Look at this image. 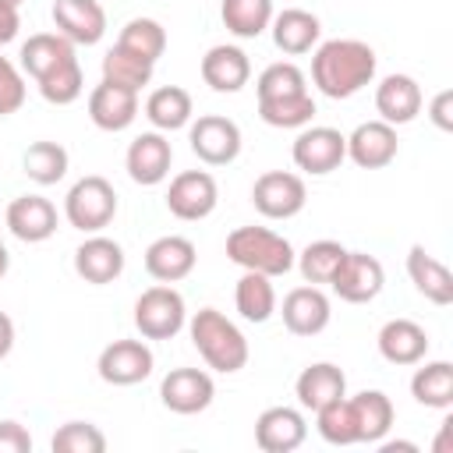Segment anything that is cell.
<instances>
[{
  "instance_id": "8fae6325",
  "label": "cell",
  "mask_w": 453,
  "mask_h": 453,
  "mask_svg": "<svg viewBox=\"0 0 453 453\" xmlns=\"http://www.w3.org/2000/svg\"><path fill=\"white\" fill-rule=\"evenodd\" d=\"M152 365H156V357L145 340H113L99 350L96 372L110 386H138L152 375Z\"/></svg>"
},
{
  "instance_id": "681fc988",
  "label": "cell",
  "mask_w": 453,
  "mask_h": 453,
  "mask_svg": "<svg viewBox=\"0 0 453 453\" xmlns=\"http://www.w3.org/2000/svg\"><path fill=\"white\" fill-rule=\"evenodd\" d=\"M4 4H11V7H21V4H25V0H4Z\"/></svg>"
},
{
  "instance_id": "bcb514c9",
  "label": "cell",
  "mask_w": 453,
  "mask_h": 453,
  "mask_svg": "<svg viewBox=\"0 0 453 453\" xmlns=\"http://www.w3.org/2000/svg\"><path fill=\"white\" fill-rule=\"evenodd\" d=\"M18 28H21L18 7H11V4H4V0H0V46L14 42V39H18Z\"/></svg>"
},
{
  "instance_id": "52a82bcc",
  "label": "cell",
  "mask_w": 453,
  "mask_h": 453,
  "mask_svg": "<svg viewBox=\"0 0 453 453\" xmlns=\"http://www.w3.org/2000/svg\"><path fill=\"white\" fill-rule=\"evenodd\" d=\"M294 166L311 173V177H326L333 170H340V163L347 159V134L326 124H308L297 131L294 138Z\"/></svg>"
},
{
  "instance_id": "484cf974",
  "label": "cell",
  "mask_w": 453,
  "mask_h": 453,
  "mask_svg": "<svg viewBox=\"0 0 453 453\" xmlns=\"http://www.w3.org/2000/svg\"><path fill=\"white\" fill-rule=\"evenodd\" d=\"M347 393V375H343V368L340 365H333V361H315V365H308L301 375H297V382H294V396H297V403L304 407V411H319V407H326L329 400H336V396H343Z\"/></svg>"
},
{
  "instance_id": "2e32d148",
  "label": "cell",
  "mask_w": 453,
  "mask_h": 453,
  "mask_svg": "<svg viewBox=\"0 0 453 453\" xmlns=\"http://www.w3.org/2000/svg\"><path fill=\"white\" fill-rule=\"evenodd\" d=\"M280 315H283L287 333H294V336H319L329 326L333 308H329V297L322 294V287L308 283V287H294L283 297Z\"/></svg>"
},
{
  "instance_id": "ffe728a7",
  "label": "cell",
  "mask_w": 453,
  "mask_h": 453,
  "mask_svg": "<svg viewBox=\"0 0 453 453\" xmlns=\"http://www.w3.org/2000/svg\"><path fill=\"white\" fill-rule=\"evenodd\" d=\"M198 262V251L188 237L180 234H166V237H156L149 248H145V273L156 280V283H180L191 276Z\"/></svg>"
},
{
  "instance_id": "7402d4cb",
  "label": "cell",
  "mask_w": 453,
  "mask_h": 453,
  "mask_svg": "<svg viewBox=\"0 0 453 453\" xmlns=\"http://www.w3.org/2000/svg\"><path fill=\"white\" fill-rule=\"evenodd\" d=\"M421 85L411 78V74H386L379 85H375V113L379 120L400 127V124H411L418 113H421Z\"/></svg>"
},
{
  "instance_id": "8992f818",
  "label": "cell",
  "mask_w": 453,
  "mask_h": 453,
  "mask_svg": "<svg viewBox=\"0 0 453 453\" xmlns=\"http://www.w3.org/2000/svg\"><path fill=\"white\" fill-rule=\"evenodd\" d=\"M188 142L191 152L205 163V166H230L241 156V127L237 120L223 117V113H202L198 120L188 124Z\"/></svg>"
},
{
  "instance_id": "d590c367",
  "label": "cell",
  "mask_w": 453,
  "mask_h": 453,
  "mask_svg": "<svg viewBox=\"0 0 453 453\" xmlns=\"http://www.w3.org/2000/svg\"><path fill=\"white\" fill-rule=\"evenodd\" d=\"M315 432L329 442V446H357V421H354V407L350 396H336L326 407L315 411Z\"/></svg>"
},
{
  "instance_id": "30bf717a",
  "label": "cell",
  "mask_w": 453,
  "mask_h": 453,
  "mask_svg": "<svg viewBox=\"0 0 453 453\" xmlns=\"http://www.w3.org/2000/svg\"><path fill=\"white\" fill-rule=\"evenodd\" d=\"M216 202H219V184L209 170H184L166 188V209L184 223H198L212 216Z\"/></svg>"
},
{
  "instance_id": "5bb4252c",
  "label": "cell",
  "mask_w": 453,
  "mask_h": 453,
  "mask_svg": "<svg viewBox=\"0 0 453 453\" xmlns=\"http://www.w3.org/2000/svg\"><path fill=\"white\" fill-rule=\"evenodd\" d=\"M400 138L396 127L386 120H365L347 134V159L361 170H382L396 159Z\"/></svg>"
},
{
  "instance_id": "3957f363",
  "label": "cell",
  "mask_w": 453,
  "mask_h": 453,
  "mask_svg": "<svg viewBox=\"0 0 453 453\" xmlns=\"http://www.w3.org/2000/svg\"><path fill=\"white\" fill-rule=\"evenodd\" d=\"M226 258L248 273H262V276H287L294 269V244L269 230V226H237L226 234Z\"/></svg>"
},
{
  "instance_id": "f1b7e54d",
  "label": "cell",
  "mask_w": 453,
  "mask_h": 453,
  "mask_svg": "<svg viewBox=\"0 0 453 453\" xmlns=\"http://www.w3.org/2000/svg\"><path fill=\"white\" fill-rule=\"evenodd\" d=\"M18 57H21V71L39 81L42 74H50L53 67H60L64 60L74 57V42L64 39L60 32H35V35H28L21 42Z\"/></svg>"
},
{
  "instance_id": "f546056e",
  "label": "cell",
  "mask_w": 453,
  "mask_h": 453,
  "mask_svg": "<svg viewBox=\"0 0 453 453\" xmlns=\"http://www.w3.org/2000/svg\"><path fill=\"white\" fill-rule=\"evenodd\" d=\"M234 304H237V315L244 322H269L276 315V287H273V276H262V273H248L237 280L234 287Z\"/></svg>"
},
{
  "instance_id": "e0dca14e",
  "label": "cell",
  "mask_w": 453,
  "mask_h": 453,
  "mask_svg": "<svg viewBox=\"0 0 453 453\" xmlns=\"http://www.w3.org/2000/svg\"><path fill=\"white\" fill-rule=\"evenodd\" d=\"M53 25L74 46H96L106 35V11L99 0H53Z\"/></svg>"
},
{
  "instance_id": "7bdbcfd3",
  "label": "cell",
  "mask_w": 453,
  "mask_h": 453,
  "mask_svg": "<svg viewBox=\"0 0 453 453\" xmlns=\"http://www.w3.org/2000/svg\"><path fill=\"white\" fill-rule=\"evenodd\" d=\"M25 106V74L14 60L0 57V117H11Z\"/></svg>"
},
{
  "instance_id": "4dcf8cb0",
  "label": "cell",
  "mask_w": 453,
  "mask_h": 453,
  "mask_svg": "<svg viewBox=\"0 0 453 453\" xmlns=\"http://www.w3.org/2000/svg\"><path fill=\"white\" fill-rule=\"evenodd\" d=\"M411 396L421 407L449 411L453 407V365L449 361H425L421 368H414V375H411Z\"/></svg>"
},
{
  "instance_id": "d6986e66",
  "label": "cell",
  "mask_w": 453,
  "mask_h": 453,
  "mask_svg": "<svg viewBox=\"0 0 453 453\" xmlns=\"http://www.w3.org/2000/svg\"><path fill=\"white\" fill-rule=\"evenodd\" d=\"M74 273L92 287H106L124 273V248L106 234H88L74 248Z\"/></svg>"
},
{
  "instance_id": "603a6c76",
  "label": "cell",
  "mask_w": 453,
  "mask_h": 453,
  "mask_svg": "<svg viewBox=\"0 0 453 453\" xmlns=\"http://www.w3.org/2000/svg\"><path fill=\"white\" fill-rule=\"evenodd\" d=\"M251 78V60L241 46H230V42H219V46H209V53L202 57V81L212 88V92H241Z\"/></svg>"
},
{
  "instance_id": "60d3db41",
  "label": "cell",
  "mask_w": 453,
  "mask_h": 453,
  "mask_svg": "<svg viewBox=\"0 0 453 453\" xmlns=\"http://www.w3.org/2000/svg\"><path fill=\"white\" fill-rule=\"evenodd\" d=\"M301 92H308V78H304V71H301L297 64H290V60L269 64V67L258 74V81H255V96H258V99H283V96H301Z\"/></svg>"
},
{
  "instance_id": "74e56055",
  "label": "cell",
  "mask_w": 453,
  "mask_h": 453,
  "mask_svg": "<svg viewBox=\"0 0 453 453\" xmlns=\"http://www.w3.org/2000/svg\"><path fill=\"white\" fill-rule=\"evenodd\" d=\"M117 46H124V50L145 57L149 64H156V60L163 57V50H166V28H163L156 18H131V21L120 28Z\"/></svg>"
},
{
  "instance_id": "1f68e13d",
  "label": "cell",
  "mask_w": 453,
  "mask_h": 453,
  "mask_svg": "<svg viewBox=\"0 0 453 453\" xmlns=\"http://www.w3.org/2000/svg\"><path fill=\"white\" fill-rule=\"evenodd\" d=\"M354 407V421H357V439L361 442H379L386 439V432L393 428V400L382 389H361L357 396H350Z\"/></svg>"
},
{
  "instance_id": "7a4b0ae2",
  "label": "cell",
  "mask_w": 453,
  "mask_h": 453,
  "mask_svg": "<svg viewBox=\"0 0 453 453\" xmlns=\"http://www.w3.org/2000/svg\"><path fill=\"white\" fill-rule=\"evenodd\" d=\"M188 336L195 343V350L202 354V361L212 368V372H223V375H234L248 365L251 350H248V340L244 333L237 329V322H230L223 311L216 308H198L191 319H188Z\"/></svg>"
},
{
  "instance_id": "c3c4849f",
  "label": "cell",
  "mask_w": 453,
  "mask_h": 453,
  "mask_svg": "<svg viewBox=\"0 0 453 453\" xmlns=\"http://www.w3.org/2000/svg\"><path fill=\"white\" fill-rule=\"evenodd\" d=\"M7 269H11V255H7V244H4V237H0V280L7 276Z\"/></svg>"
},
{
  "instance_id": "d6a6232c",
  "label": "cell",
  "mask_w": 453,
  "mask_h": 453,
  "mask_svg": "<svg viewBox=\"0 0 453 453\" xmlns=\"http://www.w3.org/2000/svg\"><path fill=\"white\" fill-rule=\"evenodd\" d=\"M273 0H223L219 18L230 35L237 39H258L273 21Z\"/></svg>"
},
{
  "instance_id": "6da1fadb",
  "label": "cell",
  "mask_w": 453,
  "mask_h": 453,
  "mask_svg": "<svg viewBox=\"0 0 453 453\" xmlns=\"http://www.w3.org/2000/svg\"><path fill=\"white\" fill-rule=\"evenodd\" d=\"M379 57L361 39H326L311 57V85L329 99H350L372 85Z\"/></svg>"
},
{
  "instance_id": "277c9868",
  "label": "cell",
  "mask_w": 453,
  "mask_h": 453,
  "mask_svg": "<svg viewBox=\"0 0 453 453\" xmlns=\"http://www.w3.org/2000/svg\"><path fill=\"white\" fill-rule=\"evenodd\" d=\"M113 216H117V191L99 173L74 180L71 191L64 195V219L81 234H99L103 226L113 223Z\"/></svg>"
},
{
  "instance_id": "e575fe53",
  "label": "cell",
  "mask_w": 453,
  "mask_h": 453,
  "mask_svg": "<svg viewBox=\"0 0 453 453\" xmlns=\"http://www.w3.org/2000/svg\"><path fill=\"white\" fill-rule=\"evenodd\" d=\"M21 166H25L28 180L50 188V184L64 180V173L71 166V156H67V149L60 142H32L25 149V156H21Z\"/></svg>"
},
{
  "instance_id": "836d02e7",
  "label": "cell",
  "mask_w": 453,
  "mask_h": 453,
  "mask_svg": "<svg viewBox=\"0 0 453 453\" xmlns=\"http://www.w3.org/2000/svg\"><path fill=\"white\" fill-rule=\"evenodd\" d=\"M152 67L145 57L124 50V46H110L106 57H103V81L110 85H120V88H131V92H142L149 81H152Z\"/></svg>"
},
{
  "instance_id": "b9f144b4",
  "label": "cell",
  "mask_w": 453,
  "mask_h": 453,
  "mask_svg": "<svg viewBox=\"0 0 453 453\" xmlns=\"http://www.w3.org/2000/svg\"><path fill=\"white\" fill-rule=\"evenodd\" d=\"M50 446H53V453H103L106 435L92 421H67L53 432Z\"/></svg>"
},
{
  "instance_id": "cb8c5ba5",
  "label": "cell",
  "mask_w": 453,
  "mask_h": 453,
  "mask_svg": "<svg viewBox=\"0 0 453 453\" xmlns=\"http://www.w3.org/2000/svg\"><path fill=\"white\" fill-rule=\"evenodd\" d=\"M375 343H379L382 361H389V365H418V361L428 357V343L432 340H428L425 326H418L414 319H389L379 329Z\"/></svg>"
},
{
  "instance_id": "83f0119b",
  "label": "cell",
  "mask_w": 453,
  "mask_h": 453,
  "mask_svg": "<svg viewBox=\"0 0 453 453\" xmlns=\"http://www.w3.org/2000/svg\"><path fill=\"white\" fill-rule=\"evenodd\" d=\"M191 113H195V103H191V92L180 88V85H163L156 92H149L145 99V117L156 131L170 134V131H180L191 124Z\"/></svg>"
},
{
  "instance_id": "9c48e42d",
  "label": "cell",
  "mask_w": 453,
  "mask_h": 453,
  "mask_svg": "<svg viewBox=\"0 0 453 453\" xmlns=\"http://www.w3.org/2000/svg\"><path fill=\"white\" fill-rule=\"evenodd\" d=\"M329 287H333V294H336L340 301H347V304H368V301H375V297L382 294V287H386V269H382V262H379L375 255H368V251H347L343 262H340V269L333 273Z\"/></svg>"
},
{
  "instance_id": "7c38bea8",
  "label": "cell",
  "mask_w": 453,
  "mask_h": 453,
  "mask_svg": "<svg viewBox=\"0 0 453 453\" xmlns=\"http://www.w3.org/2000/svg\"><path fill=\"white\" fill-rule=\"evenodd\" d=\"M216 396V382L205 368H170L159 382V400L173 414H202Z\"/></svg>"
},
{
  "instance_id": "ba28073f",
  "label": "cell",
  "mask_w": 453,
  "mask_h": 453,
  "mask_svg": "<svg viewBox=\"0 0 453 453\" xmlns=\"http://www.w3.org/2000/svg\"><path fill=\"white\" fill-rule=\"evenodd\" d=\"M304 202H308V188H304V177L301 173L265 170L251 184V205L265 219H290V216H297L304 209Z\"/></svg>"
},
{
  "instance_id": "5b68a950",
  "label": "cell",
  "mask_w": 453,
  "mask_h": 453,
  "mask_svg": "<svg viewBox=\"0 0 453 453\" xmlns=\"http://www.w3.org/2000/svg\"><path fill=\"white\" fill-rule=\"evenodd\" d=\"M188 326V304L170 283H156L134 301V329L142 340H173Z\"/></svg>"
},
{
  "instance_id": "f35d334b",
  "label": "cell",
  "mask_w": 453,
  "mask_h": 453,
  "mask_svg": "<svg viewBox=\"0 0 453 453\" xmlns=\"http://www.w3.org/2000/svg\"><path fill=\"white\" fill-rule=\"evenodd\" d=\"M35 85H39V96H42L46 103H53V106H71V103L85 92V74H81L78 57L64 60L60 67H53L50 74H42Z\"/></svg>"
},
{
  "instance_id": "9a60e30c",
  "label": "cell",
  "mask_w": 453,
  "mask_h": 453,
  "mask_svg": "<svg viewBox=\"0 0 453 453\" xmlns=\"http://www.w3.org/2000/svg\"><path fill=\"white\" fill-rule=\"evenodd\" d=\"M308 439V421L297 407H265L255 421V446L262 453H294Z\"/></svg>"
},
{
  "instance_id": "8d00e7d4",
  "label": "cell",
  "mask_w": 453,
  "mask_h": 453,
  "mask_svg": "<svg viewBox=\"0 0 453 453\" xmlns=\"http://www.w3.org/2000/svg\"><path fill=\"white\" fill-rule=\"evenodd\" d=\"M343 255H347V248H343L340 241L322 237V241H311V244H308V248H304V251L294 258V265L301 269L304 283L322 287V283H329V280H333V273L340 269Z\"/></svg>"
},
{
  "instance_id": "ee69618b",
  "label": "cell",
  "mask_w": 453,
  "mask_h": 453,
  "mask_svg": "<svg viewBox=\"0 0 453 453\" xmlns=\"http://www.w3.org/2000/svg\"><path fill=\"white\" fill-rule=\"evenodd\" d=\"M0 453H32V435L21 421H0Z\"/></svg>"
},
{
  "instance_id": "d4e9b609",
  "label": "cell",
  "mask_w": 453,
  "mask_h": 453,
  "mask_svg": "<svg viewBox=\"0 0 453 453\" xmlns=\"http://www.w3.org/2000/svg\"><path fill=\"white\" fill-rule=\"evenodd\" d=\"M269 32H273V42H276L280 53L301 57V53H308L311 46H319V39H322V21H319L311 11H304V7H283L280 14H273Z\"/></svg>"
},
{
  "instance_id": "7dc6e473",
  "label": "cell",
  "mask_w": 453,
  "mask_h": 453,
  "mask_svg": "<svg viewBox=\"0 0 453 453\" xmlns=\"http://www.w3.org/2000/svg\"><path fill=\"white\" fill-rule=\"evenodd\" d=\"M14 350V322L7 311H0V361Z\"/></svg>"
},
{
  "instance_id": "4316f807",
  "label": "cell",
  "mask_w": 453,
  "mask_h": 453,
  "mask_svg": "<svg viewBox=\"0 0 453 453\" xmlns=\"http://www.w3.org/2000/svg\"><path fill=\"white\" fill-rule=\"evenodd\" d=\"M407 276H411L414 290H418L425 301H432V304H439V308L453 304V276H449V269H446L435 255H428L421 244H414V248L407 251Z\"/></svg>"
},
{
  "instance_id": "ab89813d",
  "label": "cell",
  "mask_w": 453,
  "mask_h": 453,
  "mask_svg": "<svg viewBox=\"0 0 453 453\" xmlns=\"http://www.w3.org/2000/svg\"><path fill=\"white\" fill-rule=\"evenodd\" d=\"M258 117L269 127H308L315 117V99L311 92L283 96V99H258Z\"/></svg>"
},
{
  "instance_id": "44dd1931",
  "label": "cell",
  "mask_w": 453,
  "mask_h": 453,
  "mask_svg": "<svg viewBox=\"0 0 453 453\" xmlns=\"http://www.w3.org/2000/svg\"><path fill=\"white\" fill-rule=\"evenodd\" d=\"M138 117V92L131 88H120V85H110V81H99L92 92H88V120L99 127V131H127Z\"/></svg>"
},
{
  "instance_id": "f6af8a7d",
  "label": "cell",
  "mask_w": 453,
  "mask_h": 453,
  "mask_svg": "<svg viewBox=\"0 0 453 453\" xmlns=\"http://www.w3.org/2000/svg\"><path fill=\"white\" fill-rule=\"evenodd\" d=\"M449 106H453V92H449V88H442V92L432 99V106H428V117H432V124H435L439 131H449V127H453Z\"/></svg>"
},
{
  "instance_id": "ac0fdd59",
  "label": "cell",
  "mask_w": 453,
  "mask_h": 453,
  "mask_svg": "<svg viewBox=\"0 0 453 453\" xmlns=\"http://www.w3.org/2000/svg\"><path fill=\"white\" fill-rule=\"evenodd\" d=\"M7 230L25 244H42L57 234V205L42 195H18L4 216Z\"/></svg>"
},
{
  "instance_id": "4fadbf2b",
  "label": "cell",
  "mask_w": 453,
  "mask_h": 453,
  "mask_svg": "<svg viewBox=\"0 0 453 453\" xmlns=\"http://www.w3.org/2000/svg\"><path fill=\"white\" fill-rule=\"evenodd\" d=\"M170 163H173V145L163 131H142L124 156L127 177L142 188H156L170 177Z\"/></svg>"
}]
</instances>
